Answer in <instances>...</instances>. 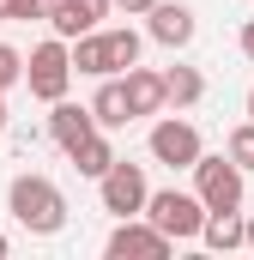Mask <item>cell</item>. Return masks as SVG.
I'll list each match as a JSON object with an SVG mask.
<instances>
[{
    "instance_id": "cell-1",
    "label": "cell",
    "mask_w": 254,
    "mask_h": 260,
    "mask_svg": "<svg viewBox=\"0 0 254 260\" xmlns=\"http://www.w3.org/2000/svg\"><path fill=\"white\" fill-rule=\"evenodd\" d=\"M6 212L30 230V236H55L67 230V194L49 182V176H18L6 188Z\"/></svg>"
},
{
    "instance_id": "cell-2",
    "label": "cell",
    "mask_w": 254,
    "mask_h": 260,
    "mask_svg": "<svg viewBox=\"0 0 254 260\" xmlns=\"http://www.w3.org/2000/svg\"><path fill=\"white\" fill-rule=\"evenodd\" d=\"M73 43L67 37H49V43H37L30 49V61H24V85H30V97H43V103H61L67 85H73Z\"/></svg>"
},
{
    "instance_id": "cell-3",
    "label": "cell",
    "mask_w": 254,
    "mask_h": 260,
    "mask_svg": "<svg viewBox=\"0 0 254 260\" xmlns=\"http://www.w3.org/2000/svg\"><path fill=\"white\" fill-rule=\"evenodd\" d=\"M145 218H151L170 242H194V236L206 230V200L182 194V188H157V194L145 200Z\"/></svg>"
},
{
    "instance_id": "cell-4",
    "label": "cell",
    "mask_w": 254,
    "mask_h": 260,
    "mask_svg": "<svg viewBox=\"0 0 254 260\" xmlns=\"http://www.w3.org/2000/svg\"><path fill=\"white\" fill-rule=\"evenodd\" d=\"M242 164L230 157V151H218V157H200L194 164V194L206 200V212H242Z\"/></svg>"
},
{
    "instance_id": "cell-5",
    "label": "cell",
    "mask_w": 254,
    "mask_h": 260,
    "mask_svg": "<svg viewBox=\"0 0 254 260\" xmlns=\"http://www.w3.org/2000/svg\"><path fill=\"white\" fill-rule=\"evenodd\" d=\"M151 157H157V164H170V170H194V164L206 157L200 127L182 121V115H164V121L151 127Z\"/></svg>"
},
{
    "instance_id": "cell-6",
    "label": "cell",
    "mask_w": 254,
    "mask_h": 260,
    "mask_svg": "<svg viewBox=\"0 0 254 260\" xmlns=\"http://www.w3.org/2000/svg\"><path fill=\"white\" fill-rule=\"evenodd\" d=\"M97 194H103V212H115V218H139L145 200H151V188H145V170H139V164L115 157V170L97 182Z\"/></svg>"
},
{
    "instance_id": "cell-7",
    "label": "cell",
    "mask_w": 254,
    "mask_h": 260,
    "mask_svg": "<svg viewBox=\"0 0 254 260\" xmlns=\"http://www.w3.org/2000/svg\"><path fill=\"white\" fill-rule=\"evenodd\" d=\"M103 248H109V260H164L170 254V236H164L151 218H145V224H139V218H121Z\"/></svg>"
},
{
    "instance_id": "cell-8",
    "label": "cell",
    "mask_w": 254,
    "mask_h": 260,
    "mask_svg": "<svg viewBox=\"0 0 254 260\" xmlns=\"http://www.w3.org/2000/svg\"><path fill=\"white\" fill-rule=\"evenodd\" d=\"M109 6H115V0H55V6H49V30L67 37V43H79L85 30H97V24L109 18Z\"/></svg>"
},
{
    "instance_id": "cell-9",
    "label": "cell",
    "mask_w": 254,
    "mask_h": 260,
    "mask_svg": "<svg viewBox=\"0 0 254 260\" xmlns=\"http://www.w3.org/2000/svg\"><path fill=\"white\" fill-rule=\"evenodd\" d=\"M97 133V115H91V103H55V115H49V139L61 145V151H73V145H85Z\"/></svg>"
},
{
    "instance_id": "cell-10",
    "label": "cell",
    "mask_w": 254,
    "mask_h": 260,
    "mask_svg": "<svg viewBox=\"0 0 254 260\" xmlns=\"http://www.w3.org/2000/svg\"><path fill=\"white\" fill-rule=\"evenodd\" d=\"M145 18H151V43H164V49H188L194 43V12L182 0H157Z\"/></svg>"
},
{
    "instance_id": "cell-11",
    "label": "cell",
    "mask_w": 254,
    "mask_h": 260,
    "mask_svg": "<svg viewBox=\"0 0 254 260\" xmlns=\"http://www.w3.org/2000/svg\"><path fill=\"white\" fill-rule=\"evenodd\" d=\"M73 67L85 79H115V55H109V30H85L73 43Z\"/></svg>"
},
{
    "instance_id": "cell-12",
    "label": "cell",
    "mask_w": 254,
    "mask_h": 260,
    "mask_svg": "<svg viewBox=\"0 0 254 260\" xmlns=\"http://www.w3.org/2000/svg\"><path fill=\"white\" fill-rule=\"evenodd\" d=\"M127 103H133V115H157V109L170 103L164 73H151V67H127Z\"/></svg>"
},
{
    "instance_id": "cell-13",
    "label": "cell",
    "mask_w": 254,
    "mask_h": 260,
    "mask_svg": "<svg viewBox=\"0 0 254 260\" xmlns=\"http://www.w3.org/2000/svg\"><path fill=\"white\" fill-rule=\"evenodd\" d=\"M67 157H73V170H79V176H91V182H103V176L115 170V145H109V127H97L91 139H85V145H73Z\"/></svg>"
},
{
    "instance_id": "cell-14",
    "label": "cell",
    "mask_w": 254,
    "mask_h": 260,
    "mask_svg": "<svg viewBox=\"0 0 254 260\" xmlns=\"http://www.w3.org/2000/svg\"><path fill=\"white\" fill-rule=\"evenodd\" d=\"M200 242L206 248H248V218L242 212H206V230H200Z\"/></svg>"
},
{
    "instance_id": "cell-15",
    "label": "cell",
    "mask_w": 254,
    "mask_h": 260,
    "mask_svg": "<svg viewBox=\"0 0 254 260\" xmlns=\"http://www.w3.org/2000/svg\"><path fill=\"white\" fill-rule=\"evenodd\" d=\"M91 115H97V127H127V121H133V103H127V79H103V91L91 97Z\"/></svg>"
},
{
    "instance_id": "cell-16",
    "label": "cell",
    "mask_w": 254,
    "mask_h": 260,
    "mask_svg": "<svg viewBox=\"0 0 254 260\" xmlns=\"http://www.w3.org/2000/svg\"><path fill=\"white\" fill-rule=\"evenodd\" d=\"M164 91H170V109H194L206 97V79H200V67H170L164 73Z\"/></svg>"
},
{
    "instance_id": "cell-17",
    "label": "cell",
    "mask_w": 254,
    "mask_h": 260,
    "mask_svg": "<svg viewBox=\"0 0 254 260\" xmlns=\"http://www.w3.org/2000/svg\"><path fill=\"white\" fill-rule=\"evenodd\" d=\"M109 55H115V73H127V67H139V30H127V24H115V30H109Z\"/></svg>"
},
{
    "instance_id": "cell-18",
    "label": "cell",
    "mask_w": 254,
    "mask_h": 260,
    "mask_svg": "<svg viewBox=\"0 0 254 260\" xmlns=\"http://www.w3.org/2000/svg\"><path fill=\"white\" fill-rule=\"evenodd\" d=\"M24 18H49V0H0V24H24Z\"/></svg>"
},
{
    "instance_id": "cell-19",
    "label": "cell",
    "mask_w": 254,
    "mask_h": 260,
    "mask_svg": "<svg viewBox=\"0 0 254 260\" xmlns=\"http://www.w3.org/2000/svg\"><path fill=\"white\" fill-rule=\"evenodd\" d=\"M224 151H230L242 170H254V121H242V127L230 133V139H224Z\"/></svg>"
},
{
    "instance_id": "cell-20",
    "label": "cell",
    "mask_w": 254,
    "mask_h": 260,
    "mask_svg": "<svg viewBox=\"0 0 254 260\" xmlns=\"http://www.w3.org/2000/svg\"><path fill=\"white\" fill-rule=\"evenodd\" d=\"M18 79H24V55H18L12 43H0V91H6V85H18Z\"/></svg>"
},
{
    "instance_id": "cell-21",
    "label": "cell",
    "mask_w": 254,
    "mask_h": 260,
    "mask_svg": "<svg viewBox=\"0 0 254 260\" xmlns=\"http://www.w3.org/2000/svg\"><path fill=\"white\" fill-rule=\"evenodd\" d=\"M115 6H121V12H133V18H145V12H151L157 0H115Z\"/></svg>"
},
{
    "instance_id": "cell-22",
    "label": "cell",
    "mask_w": 254,
    "mask_h": 260,
    "mask_svg": "<svg viewBox=\"0 0 254 260\" xmlns=\"http://www.w3.org/2000/svg\"><path fill=\"white\" fill-rule=\"evenodd\" d=\"M242 55H248V61H254V18H248V24H242Z\"/></svg>"
},
{
    "instance_id": "cell-23",
    "label": "cell",
    "mask_w": 254,
    "mask_h": 260,
    "mask_svg": "<svg viewBox=\"0 0 254 260\" xmlns=\"http://www.w3.org/2000/svg\"><path fill=\"white\" fill-rule=\"evenodd\" d=\"M0 133H6V91H0Z\"/></svg>"
},
{
    "instance_id": "cell-24",
    "label": "cell",
    "mask_w": 254,
    "mask_h": 260,
    "mask_svg": "<svg viewBox=\"0 0 254 260\" xmlns=\"http://www.w3.org/2000/svg\"><path fill=\"white\" fill-rule=\"evenodd\" d=\"M6 248H12V242H6V230H0V260H6Z\"/></svg>"
},
{
    "instance_id": "cell-25",
    "label": "cell",
    "mask_w": 254,
    "mask_h": 260,
    "mask_svg": "<svg viewBox=\"0 0 254 260\" xmlns=\"http://www.w3.org/2000/svg\"><path fill=\"white\" fill-rule=\"evenodd\" d=\"M248 248H254V218H248Z\"/></svg>"
},
{
    "instance_id": "cell-26",
    "label": "cell",
    "mask_w": 254,
    "mask_h": 260,
    "mask_svg": "<svg viewBox=\"0 0 254 260\" xmlns=\"http://www.w3.org/2000/svg\"><path fill=\"white\" fill-rule=\"evenodd\" d=\"M248 121H254V91H248Z\"/></svg>"
},
{
    "instance_id": "cell-27",
    "label": "cell",
    "mask_w": 254,
    "mask_h": 260,
    "mask_svg": "<svg viewBox=\"0 0 254 260\" xmlns=\"http://www.w3.org/2000/svg\"><path fill=\"white\" fill-rule=\"evenodd\" d=\"M49 6H55V0H49Z\"/></svg>"
}]
</instances>
